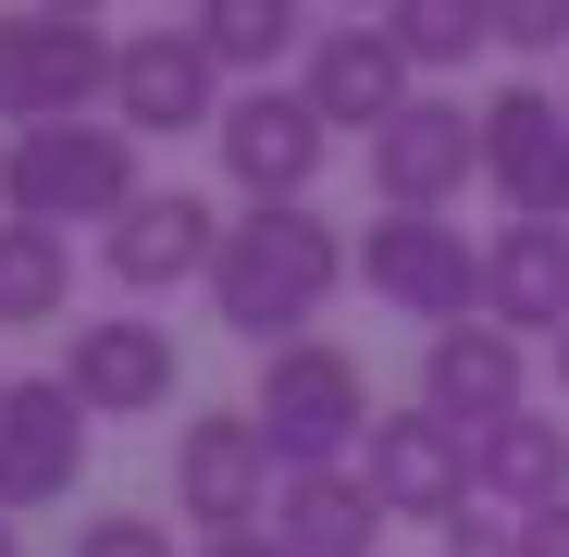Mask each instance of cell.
<instances>
[{
    "instance_id": "cell-1",
    "label": "cell",
    "mask_w": 569,
    "mask_h": 557,
    "mask_svg": "<svg viewBox=\"0 0 569 557\" xmlns=\"http://www.w3.org/2000/svg\"><path fill=\"white\" fill-rule=\"evenodd\" d=\"M347 272H359V236H335L310 199H260V211L223 223L211 310H223V335H248V347H298V335H322V310H335Z\"/></svg>"
},
{
    "instance_id": "cell-2",
    "label": "cell",
    "mask_w": 569,
    "mask_h": 557,
    "mask_svg": "<svg viewBox=\"0 0 569 557\" xmlns=\"http://www.w3.org/2000/svg\"><path fill=\"white\" fill-rule=\"evenodd\" d=\"M137 125H13L0 137V211L13 223H124L149 199V173H137Z\"/></svg>"
},
{
    "instance_id": "cell-3",
    "label": "cell",
    "mask_w": 569,
    "mask_h": 557,
    "mask_svg": "<svg viewBox=\"0 0 569 557\" xmlns=\"http://www.w3.org/2000/svg\"><path fill=\"white\" fill-rule=\"evenodd\" d=\"M248 421H260V446H272V471H347L385 409H371V371H359L335 335H298V347H260Z\"/></svg>"
},
{
    "instance_id": "cell-4",
    "label": "cell",
    "mask_w": 569,
    "mask_h": 557,
    "mask_svg": "<svg viewBox=\"0 0 569 557\" xmlns=\"http://www.w3.org/2000/svg\"><path fill=\"white\" fill-rule=\"evenodd\" d=\"M124 38H100V13H0V125H74L112 100Z\"/></svg>"
},
{
    "instance_id": "cell-5",
    "label": "cell",
    "mask_w": 569,
    "mask_h": 557,
    "mask_svg": "<svg viewBox=\"0 0 569 557\" xmlns=\"http://www.w3.org/2000/svg\"><path fill=\"white\" fill-rule=\"evenodd\" d=\"M359 286L385 310H409L421 335H446V322L483 310V248L446 211H385V223H359Z\"/></svg>"
},
{
    "instance_id": "cell-6",
    "label": "cell",
    "mask_w": 569,
    "mask_h": 557,
    "mask_svg": "<svg viewBox=\"0 0 569 557\" xmlns=\"http://www.w3.org/2000/svg\"><path fill=\"white\" fill-rule=\"evenodd\" d=\"M211 149H223V173H236V199L260 211V199H310L322 186V161H335V125L310 112V87H236L223 100V125H211Z\"/></svg>"
},
{
    "instance_id": "cell-7",
    "label": "cell",
    "mask_w": 569,
    "mask_h": 557,
    "mask_svg": "<svg viewBox=\"0 0 569 557\" xmlns=\"http://www.w3.org/2000/svg\"><path fill=\"white\" fill-rule=\"evenodd\" d=\"M284 496L272 471V446L248 409H199V421H173V520H199V533H260Z\"/></svg>"
},
{
    "instance_id": "cell-8",
    "label": "cell",
    "mask_w": 569,
    "mask_h": 557,
    "mask_svg": "<svg viewBox=\"0 0 569 557\" xmlns=\"http://www.w3.org/2000/svg\"><path fill=\"white\" fill-rule=\"evenodd\" d=\"M359 484L371 496H385V520H470V496H483V484H470V421H446V409H385V421H371V446H359Z\"/></svg>"
},
{
    "instance_id": "cell-9",
    "label": "cell",
    "mask_w": 569,
    "mask_h": 557,
    "mask_svg": "<svg viewBox=\"0 0 569 557\" xmlns=\"http://www.w3.org/2000/svg\"><path fill=\"white\" fill-rule=\"evenodd\" d=\"M483 186L508 199V223H569V100L532 74H508L483 100Z\"/></svg>"
},
{
    "instance_id": "cell-10",
    "label": "cell",
    "mask_w": 569,
    "mask_h": 557,
    "mask_svg": "<svg viewBox=\"0 0 569 557\" xmlns=\"http://www.w3.org/2000/svg\"><path fill=\"white\" fill-rule=\"evenodd\" d=\"M74 471H87V397L62 371H13L0 385V508L38 520L74 496Z\"/></svg>"
},
{
    "instance_id": "cell-11",
    "label": "cell",
    "mask_w": 569,
    "mask_h": 557,
    "mask_svg": "<svg viewBox=\"0 0 569 557\" xmlns=\"http://www.w3.org/2000/svg\"><path fill=\"white\" fill-rule=\"evenodd\" d=\"M470 173H483V112L446 100V87H421V100L371 137V199L385 211H446V199H470Z\"/></svg>"
},
{
    "instance_id": "cell-12",
    "label": "cell",
    "mask_w": 569,
    "mask_h": 557,
    "mask_svg": "<svg viewBox=\"0 0 569 557\" xmlns=\"http://www.w3.org/2000/svg\"><path fill=\"white\" fill-rule=\"evenodd\" d=\"M223 260V211L199 199V186H149V199L124 223H100V272L124 298H173V286H211Z\"/></svg>"
},
{
    "instance_id": "cell-13",
    "label": "cell",
    "mask_w": 569,
    "mask_h": 557,
    "mask_svg": "<svg viewBox=\"0 0 569 557\" xmlns=\"http://www.w3.org/2000/svg\"><path fill=\"white\" fill-rule=\"evenodd\" d=\"M298 87H310V112H322L335 137H385V125L421 100V62L397 50L385 13H371V26H322L310 62H298Z\"/></svg>"
},
{
    "instance_id": "cell-14",
    "label": "cell",
    "mask_w": 569,
    "mask_h": 557,
    "mask_svg": "<svg viewBox=\"0 0 569 557\" xmlns=\"http://www.w3.org/2000/svg\"><path fill=\"white\" fill-rule=\"evenodd\" d=\"M223 62L199 50V26H149V38H124V62H112V125H137V137H211L223 125Z\"/></svg>"
},
{
    "instance_id": "cell-15",
    "label": "cell",
    "mask_w": 569,
    "mask_h": 557,
    "mask_svg": "<svg viewBox=\"0 0 569 557\" xmlns=\"http://www.w3.org/2000/svg\"><path fill=\"white\" fill-rule=\"evenodd\" d=\"M62 385L87 397V421H149V409H173V322H137V310L62 322Z\"/></svg>"
},
{
    "instance_id": "cell-16",
    "label": "cell",
    "mask_w": 569,
    "mask_h": 557,
    "mask_svg": "<svg viewBox=\"0 0 569 557\" xmlns=\"http://www.w3.org/2000/svg\"><path fill=\"white\" fill-rule=\"evenodd\" d=\"M421 409H446V421H508V409H532V335H508V322H446V335H421Z\"/></svg>"
},
{
    "instance_id": "cell-17",
    "label": "cell",
    "mask_w": 569,
    "mask_h": 557,
    "mask_svg": "<svg viewBox=\"0 0 569 557\" xmlns=\"http://www.w3.org/2000/svg\"><path fill=\"white\" fill-rule=\"evenodd\" d=\"M483 322H508V335H569V223H508L496 248H483Z\"/></svg>"
},
{
    "instance_id": "cell-18",
    "label": "cell",
    "mask_w": 569,
    "mask_h": 557,
    "mask_svg": "<svg viewBox=\"0 0 569 557\" xmlns=\"http://www.w3.org/2000/svg\"><path fill=\"white\" fill-rule=\"evenodd\" d=\"M470 484H483L496 520L557 508V496H569V421H557V409H508V421H483V434H470Z\"/></svg>"
},
{
    "instance_id": "cell-19",
    "label": "cell",
    "mask_w": 569,
    "mask_h": 557,
    "mask_svg": "<svg viewBox=\"0 0 569 557\" xmlns=\"http://www.w3.org/2000/svg\"><path fill=\"white\" fill-rule=\"evenodd\" d=\"M272 533H284V557H371L385 545V496H371L359 471H284Z\"/></svg>"
},
{
    "instance_id": "cell-20",
    "label": "cell",
    "mask_w": 569,
    "mask_h": 557,
    "mask_svg": "<svg viewBox=\"0 0 569 557\" xmlns=\"http://www.w3.org/2000/svg\"><path fill=\"white\" fill-rule=\"evenodd\" d=\"M310 0H199V50L223 62V74H248V87H272L284 62H310Z\"/></svg>"
},
{
    "instance_id": "cell-21",
    "label": "cell",
    "mask_w": 569,
    "mask_h": 557,
    "mask_svg": "<svg viewBox=\"0 0 569 557\" xmlns=\"http://www.w3.org/2000/svg\"><path fill=\"white\" fill-rule=\"evenodd\" d=\"M62 310H74V236L0 211V335H38V322H62Z\"/></svg>"
},
{
    "instance_id": "cell-22",
    "label": "cell",
    "mask_w": 569,
    "mask_h": 557,
    "mask_svg": "<svg viewBox=\"0 0 569 557\" xmlns=\"http://www.w3.org/2000/svg\"><path fill=\"white\" fill-rule=\"evenodd\" d=\"M385 26L421 74H458L470 50H496V0H385Z\"/></svg>"
},
{
    "instance_id": "cell-23",
    "label": "cell",
    "mask_w": 569,
    "mask_h": 557,
    "mask_svg": "<svg viewBox=\"0 0 569 557\" xmlns=\"http://www.w3.org/2000/svg\"><path fill=\"white\" fill-rule=\"evenodd\" d=\"M62 557H199V545H173V520H149V508H100V520H74Z\"/></svg>"
},
{
    "instance_id": "cell-24",
    "label": "cell",
    "mask_w": 569,
    "mask_h": 557,
    "mask_svg": "<svg viewBox=\"0 0 569 557\" xmlns=\"http://www.w3.org/2000/svg\"><path fill=\"white\" fill-rule=\"evenodd\" d=\"M496 50H520V62L569 50V0H496Z\"/></svg>"
},
{
    "instance_id": "cell-25",
    "label": "cell",
    "mask_w": 569,
    "mask_h": 557,
    "mask_svg": "<svg viewBox=\"0 0 569 557\" xmlns=\"http://www.w3.org/2000/svg\"><path fill=\"white\" fill-rule=\"evenodd\" d=\"M433 557H520V520H446Z\"/></svg>"
},
{
    "instance_id": "cell-26",
    "label": "cell",
    "mask_w": 569,
    "mask_h": 557,
    "mask_svg": "<svg viewBox=\"0 0 569 557\" xmlns=\"http://www.w3.org/2000/svg\"><path fill=\"white\" fill-rule=\"evenodd\" d=\"M520 557H569V496L557 508H520Z\"/></svg>"
},
{
    "instance_id": "cell-27",
    "label": "cell",
    "mask_w": 569,
    "mask_h": 557,
    "mask_svg": "<svg viewBox=\"0 0 569 557\" xmlns=\"http://www.w3.org/2000/svg\"><path fill=\"white\" fill-rule=\"evenodd\" d=\"M199 557H284V533L260 520V533H199Z\"/></svg>"
},
{
    "instance_id": "cell-28",
    "label": "cell",
    "mask_w": 569,
    "mask_h": 557,
    "mask_svg": "<svg viewBox=\"0 0 569 557\" xmlns=\"http://www.w3.org/2000/svg\"><path fill=\"white\" fill-rule=\"evenodd\" d=\"M0 557H26V533H13V508H0Z\"/></svg>"
},
{
    "instance_id": "cell-29",
    "label": "cell",
    "mask_w": 569,
    "mask_h": 557,
    "mask_svg": "<svg viewBox=\"0 0 569 557\" xmlns=\"http://www.w3.org/2000/svg\"><path fill=\"white\" fill-rule=\"evenodd\" d=\"M545 359H557V397H569V335H557V347H545Z\"/></svg>"
},
{
    "instance_id": "cell-30",
    "label": "cell",
    "mask_w": 569,
    "mask_h": 557,
    "mask_svg": "<svg viewBox=\"0 0 569 557\" xmlns=\"http://www.w3.org/2000/svg\"><path fill=\"white\" fill-rule=\"evenodd\" d=\"M38 13H100V0H38Z\"/></svg>"
},
{
    "instance_id": "cell-31",
    "label": "cell",
    "mask_w": 569,
    "mask_h": 557,
    "mask_svg": "<svg viewBox=\"0 0 569 557\" xmlns=\"http://www.w3.org/2000/svg\"><path fill=\"white\" fill-rule=\"evenodd\" d=\"M347 13H385V0H347Z\"/></svg>"
},
{
    "instance_id": "cell-32",
    "label": "cell",
    "mask_w": 569,
    "mask_h": 557,
    "mask_svg": "<svg viewBox=\"0 0 569 557\" xmlns=\"http://www.w3.org/2000/svg\"><path fill=\"white\" fill-rule=\"evenodd\" d=\"M0 385H13V371H0Z\"/></svg>"
},
{
    "instance_id": "cell-33",
    "label": "cell",
    "mask_w": 569,
    "mask_h": 557,
    "mask_svg": "<svg viewBox=\"0 0 569 557\" xmlns=\"http://www.w3.org/2000/svg\"><path fill=\"white\" fill-rule=\"evenodd\" d=\"M557 100H569V87H557Z\"/></svg>"
}]
</instances>
